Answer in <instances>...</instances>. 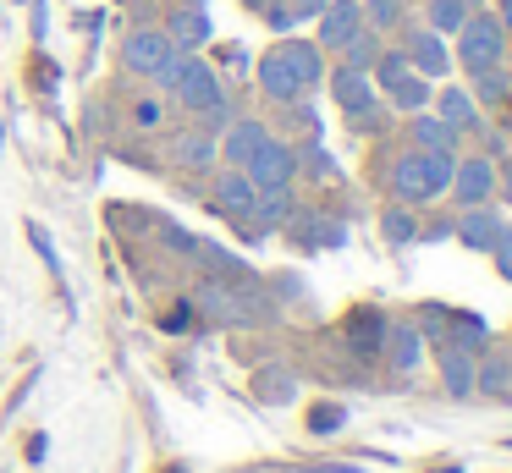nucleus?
<instances>
[{"label": "nucleus", "instance_id": "f257e3e1", "mask_svg": "<svg viewBox=\"0 0 512 473\" xmlns=\"http://www.w3.org/2000/svg\"><path fill=\"white\" fill-rule=\"evenodd\" d=\"M259 83H265L270 99H281V105H292V99H303L314 83H320V50L314 44H276V50L259 61Z\"/></svg>", "mask_w": 512, "mask_h": 473}, {"label": "nucleus", "instance_id": "f03ea898", "mask_svg": "<svg viewBox=\"0 0 512 473\" xmlns=\"http://www.w3.org/2000/svg\"><path fill=\"white\" fill-rule=\"evenodd\" d=\"M452 171H457L452 154H430V149L408 154V160L397 165V193L402 198H435L446 182H452Z\"/></svg>", "mask_w": 512, "mask_h": 473}, {"label": "nucleus", "instance_id": "7ed1b4c3", "mask_svg": "<svg viewBox=\"0 0 512 473\" xmlns=\"http://www.w3.org/2000/svg\"><path fill=\"white\" fill-rule=\"evenodd\" d=\"M375 66H380V83H386V94L397 99L402 110H419V105H430V83H424L419 72H413V61L402 50H386V55H375Z\"/></svg>", "mask_w": 512, "mask_h": 473}, {"label": "nucleus", "instance_id": "20e7f679", "mask_svg": "<svg viewBox=\"0 0 512 473\" xmlns=\"http://www.w3.org/2000/svg\"><path fill=\"white\" fill-rule=\"evenodd\" d=\"M177 61L182 55L166 33H133V39H127V66L155 77V83H171V77H177Z\"/></svg>", "mask_w": 512, "mask_h": 473}, {"label": "nucleus", "instance_id": "39448f33", "mask_svg": "<svg viewBox=\"0 0 512 473\" xmlns=\"http://www.w3.org/2000/svg\"><path fill=\"white\" fill-rule=\"evenodd\" d=\"M171 88H177V99L188 110H199V116H215V110H221V83H215V72L204 61H177Z\"/></svg>", "mask_w": 512, "mask_h": 473}, {"label": "nucleus", "instance_id": "423d86ee", "mask_svg": "<svg viewBox=\"0 0 512 473\" xmlns=\"http://www.w3.org/2000/svg\"><path fill=\"white\" fill-rule=\"evenodd\" d=\"M463 66L468 72H496V61H501V28H496V17H474V22H463Z\"/></svg>", "mask_w": 512, "mask_h": 473}, {"label": "nucleus", "instance_id": "0eeeda50", "mask_svg": "<svg viewBox=\"0 0 512 473\" xmlns=\"http://www.w3.org/2000/svg\"><path fill=\"white\" fill-rule=\"evenodd\" d=\"M292 171H298V154H292L287 143H276V138H265V143L254 149V160L243 165V176H248L254 187H287Z\"/></svg>", "mask_w": 512, "mask_h": 473}, {"label": "nucleus", "instance_id": "6e6552de", "mask_svg": "<svg viewBox=\"0 0 512 473\" xmlns=\"http://www.w3.org/2000/svg\"><path fill=\"white\" fill-rule=\"evenodd\" d=\"M199 303L210 308L215 319H226V325H254V319H259V297L248 292V286H237V292H232V286H204Z\"/></svg>", "mask_w": 512, "mask_h": 473}, {"label": "nucleus", "instance_id": "1a4fd4ad", "mask_svg": "<svg viewBox=\"0 0 512 473\" xmlns=\"http://www.w3.org/2000/svg\"><path fill=\"white\" fill-rule=\"evenodd\" d=\"M358 22H364V6H353V0H331V6L320 11V44L342 50V44L358 33Z\"/></svg>", "mask_w": 512, "mask_h": 473}, {"label": "nucleus", "instance_id": "9d476101", "mask_svg": "<svg viewBox=\"0 0 512 473\" xmlns=\"http://www.w3.org/2000/svg\"><path fill=\"white\" fill-rule=\"evenodd\" d=\"M331 88H336V99H342L353 116H375V88H369L364 66H342V72L331 77Z\"/></svg>", "mask_w": 512, "mask_h": 473}, {"label": "nucleus", "instance_id": "9b49d317", "mask_svg": "<svg viewBox=\"0 0 512 473\" xmlns=\"http://www.w3.org/2000/svg\"><path fill=\"white\" fill-rule=\"evenodd\" d=\"M452 176H457V198H463V204H485L490 187H496V171H490V160H463Z\"/></svg>", "mask_w": 512, "mask_h": 473}, {"label": "nucleus", "instance_id": "f8f14e48", "mask_svg": "<svg viewBox=\"0 0 512 473\" xmlns=\"http://www.w3.org/2000/svg\"><path fill=\"white\" fill-rule=\"evenodd\" d=\"M402 55L413 61V72H419V77H441L446 72V50H441V39H435V33H413Z\"/></svg>", "mask_w": 512, "mask_h": 473}, {"label": "nucleus", "instance_id": "ddd939ff", "mask_svg": "<svg viewBox=\"0 0 512 473\" xmlns=\"http://www.w3.org/2000/svg\"><path fill=\"white\" fill-rule=\"evenodd\" d=\"M254 193H259V187L248 182L243 171L221 176V209H226V215H237V220H254Z\"/></svg>", "mask_w": 512, "mask_h": 473}, {"label": "nucleus", "instance_id": "4468645a", "mask_svg": "<svg viewBox=\"0 0 512 473\" xmlns=\"http://www.w3.org/2000/svg\"><path fill=\"white\" fill-rule=\"evenodd\" d=\"M265 138H270V132L259 127V121H237V127L226 132V160H232V165H248V160H254V149H259Z\"/></svg>", "mask_w": 512, "mask_h": 473}, {"label": "nucleus", "instance_id": "2eb2a0df", "mask_svg": "<svg viewBox=\"0 0 512 473\" xmlns=\"http://www.w3.org/2000/svg\"><path fill=\"white\" fill-rule=\"evenodd\" d=\"M463 242H474V248H490V242L501 237V220L496 215H485V209H474V215H463Z\"/></svg>", "mask_w": 512, "mask_h": 473}, {"label": "nucleus", "instance_id": "dca6fc26", "mask_svg": "<svg viewBox=\"0 0 512 473\" xmlns=\"http://www.w3.org/2000/svg\"><path fill=\"white\" fill-rule=\"evenodd\" d=\"M419 143H424L430 154H452V149H457V127H446V121L424 116V121H419Z\"/></svg>", "mask_w": 512, "mask_h": 473}, {"label": "nucleus", "instance_id": "f3484780", "mask_svg": "<svg viewBox=\"0 0 512 473\" xmlns=\"http://www.w3.org/2000/svg\"><path fill=\"white\" fill-rule=\"evenodd\" d=\"M419 352H424V341H419V330H413V325L391 330V358H397V369H402V374H408L413 363H419Z\"/></svg>", "mask_w": 512, "mask_h": 473}, {"label": "nucleus", "instance_id": "a211bd4d", "mask_svg": "<svg viewBox=\"0 0 512 473\" xmlns=\"http://www.w3.org/2000/svg\"><path fill=\"white\" fill-rule=\"evenodd\" d=\"M441 369H446V385H452L457 396H463L468 385H474V363H468V352H463V347H446Z\"/></svg>", "mask_w": 512, "mask_h": 473}, {"label": "nucleus", "instance_id": "6ab92c4d", "mask_svg": "<svg viewBox=\"0 0 512 473\" xmlns=\"http://www.w3.org/2000/svg\"><path fill=\"white\" fill-rule=\"evenodd\" d=\"M380 341H386L380 314H358V319H353V347H358V352H380Z\"/></svg>", "mask_w": 512, "mask_h": 473}, {"label": "nucleus", "instance_id": "aec40b11", "mask_svg": "<svg viewBox=\"0 0 512 473\" xmlns=\"http://www.w3.org/2000/svg\"><path fill=\"white\" fill-rule=\"evenodd\" d=\"M171 28H177V39H182V44H204V39H210V17H204L199 6L182 11V17L171 22Z\"/></svg>", "mask_w": 512, "mask_h": 473}, {"label": "nucleus", "instance_id": "412c9836", "mask_svg": "<svg viewBox=\"0 0 512 473\" xmlns=\"http://www.w3.org/2000/svg\"><path fill=\"white\" fill-rule=\"evenodd\" d=\"M441 121H446V127H474V99H468V94H446L441 99Z\"/></svg>", "mask_w": 512, "mask_h": 473}, {"label": "nucleus", "instance_id": "4be33fe9", "mask_svg": "<svg viewBox=\"0 0 512 473\" xmlns=\"http://www.w3.org/2000/svg\"><path fill=\"white\" fill-rule=\"evenodd\" d=\"M430 22L435 28H463V0H430Z\"/></svg>", "mask_w": 512, "mask_h": 473}, {"label": "nucleus", "instance_id": "5701e85b", "mask_svg": "<svg viewBox=\"0 0 512 473\" xmlns=\"http://www.w3.org/2000/svg\"><path fill=\"white\" fill-rule=\"evenodd\" d=\"M364 11H369L375 28H397L402 22V0H364Z\"/></svg>", "mask_w": 512, "mask_h": 473}, {"label": "nucleus", "instance_id": "b1692460", "mask_svg": "<svg viewBox=\"0 0 512 473\" xmlns=\"http://www.w3.org/2000/svg\"><path fill=\"white\" fill-rule=\"evenodd\" d=\"M342 50H347V55H353V66H375V55H380V50H375V44H369V39H358V33H353V39H347V44H342Z\"/></svg>", "mask_w": 512, "mask_h": 473}, {"label": "nucleus", "instance_id": "393cba45", "mask_svg": "<svg viewBox=\"0 0 512 473\" xmlns=\"http://www.w3.org/2000/svg\"><path fill=\"white\" fill-rule=\"evenodd\" d=\"M490 248H496V264H501V275L512 281V231H501V237L490 242Z\"/></svg>", "mask_w": 512, "mask_h": 473}, {"label": "nucleus", "instance_id": "a878e982", "mask_svg": "<svg viewBox=\"0 0 512 473\" xmlns=\"http://www.w3.org/2000/svg\"><path fill=\"white\" fill-rule=\"evenodd\" d=\"M386 237H391V242H408V237H413V220H408V215H386Z\"/></svg>", "mask_w": 512, "mask_h": 473}, {"label": "nucleus", "instance_id": "bb28decb", "mask_svg": "<svg viewBox=\"0 0 512 473\" xmlns=\"http://www.w3.org/2000/svg\"><path fill=\"white\" fill-rule=\"evenodd\" d=\"M331 0H287V17H320Z\"/></svg>", "mask_w": 512, "mask_h": 473}, {"label": "nucleus", "instance_id": "cd10ccee", "mask_svg": "<svg viewBox=\"0 0 512 473\" xmlns=\"http://www.w3.org/2000/svg\"><path fill=\"white\" fill-rule=\"evenodd\" d=\"M182 160H188V165H204V160H210V143H204V138L182 143Z\"/></svg>", "mask_w": 512, "mask_h": 473}, {"label": "nucleus", "instance_id": "c85d7f7f", "mask_svg": "<svg viewBox=\"0 0 512 473\" xmlns=\"http://www.w3.org/2000/svg\"><path fill=\"white\" fill-rule=\"evenodd\" d=\"M479 380H485L490 391H496V385H507V369H501V363H485V374H479Z\"/></svg>", "mask_w": 512, "mask_h": 473}, {"label": "nucleus", "instance_id": "c756f323", "mask_svg": "<svg viewBox=\"0 0 512 473\" xmlns=\"http://www.w3.org/2000/svg\"><path fill=\"white\" fill-rule=\"evenodd\" d=\"M342 424V413H336V407H325V413H314V429H336Z\"/></svg>", "mask_w": 512, "mask_h": 473}, {"label": "nucleus", "instance_id": "7c9ffc66", "mask_svg": "<svg viewBox=\"0 0 512 473\" xmlns=\"http://www.w3.org/2000/svg\"><path fill=\"white\" fill-rule=\"evenodd\" d=\"M138 121H144V127H155V121H160V105H149V99H144V105H138Z\"/></svg>", "mask_w": 512, "mask_h": 473}, {"label": "nucleus", "instance_id": "2f4dec72", "mask_svg": "<svg viewBox=\"0 0 512 473\" xmlns=\"http://www.w3.org/2000/svg\"><path fill=\"white\" fill-rule=\"evenodd\" d=\"M501 22H507V28H512V0H507V17H501Z\"/></svg>", "mask_w": 512, "mask_h": 473}, {"label": "nucleus", "instance_id": "473e14b6", "mask_svg": "<svg viewBox=\"0 0 512 473\" xmlns=\"http://www.w3.org/2000/svg\"><path fill=\"white\" fill-rule=\"evenodd\" d=\"M166 473H188V468H166Z\"/></svg>", "mask_w": 512, "mask_h": 473}, {"label": "nucleus", "instance_id": "72a5a7b5", "mask_svg": "<svg viewBox=\"0 0 512 473\" xmlns=\"http://www.w3.org/2000/svg\"><path fill=\"white\" fill-rule=\"evenodd\" d=\"M193 6H199V0H193Z\"/></svg>", "mask_w": 512, "mask_h": 473}]
</instances>
